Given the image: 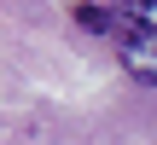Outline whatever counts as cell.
<instances>
[{
    "instance_id": "cell-1",
    "label": "cell",
    "mask_w": 157,
    "mask_h": 145,
    "mask_svg": "<svg viewBox=\"0 0 157 145\" xmlns=\"http://www.w3.org/2000/svg\"><path fill=\"white\" fill-rule=\"evenodd\" d=\"M105 12H111L105 35H117L122 70L140 87H151L157 81V0H105Z\"/></svg>"
},
{
    "instance_id": "cell-2",
    "label": "cell",
    "mask_w": 157,
    "mask_h": 145,
    "mask_svg": "<svg viewBox=\"0 0 157 145\" xmlns=\"http://www.w3.org/2000/svg\"><path fill=\"white\" fill-rule=\"evenodd\" d=\"M76 23H82L87 35H105V29H111V12H105V0H82V6H76Z\"/></svg>"
}]
</instances>
